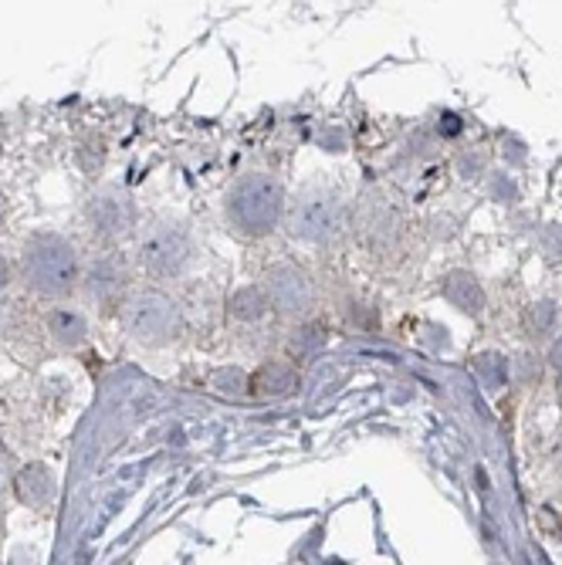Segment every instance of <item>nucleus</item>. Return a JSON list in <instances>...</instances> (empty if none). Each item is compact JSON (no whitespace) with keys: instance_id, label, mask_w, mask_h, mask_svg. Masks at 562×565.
Instances as JSON below:
<instances>
[{"instance_id":"2","label":"nucleus","mask_w":562,"mask_h":565,"mask_svg":"<svg viewBox=\"0 0 562 565\" xmlns=\"http://www.w3.org/2000/svg\"><path fill=\"white\" fill-rule=\"evenodd\" d=\"M282 196L285 193L272 177H251L231 193L227 217L241 234L262 237L275 231V224L282 221Z\"/></svg>"},{"instance_id":"10","label":"nucleus","mask_w":562,"mask_h":565,"mask_svg":"<svg viewBox=\"0 0 562 565\" xmlns=\"http://www.w3.org/2000/svg\"><path fill=\"white\" fill-rule=\"evenodd\" d=\"M51 332H55L65 345H75L85 335V322L78 316H72V312H55V316H51Z\"/></svg>"},{"instance_id":"4","label":"nucleus","mask_w":562,"mask_h":565,"mask_svg":"<svg viewBox=\"0 0 562 565\" xmlns=\"http://www.w3.org/2000/svg\"><path fill=\"white\" fill-rule=\"evenodd\" d=\"M288 231L298 241H329L342 231V207L332 193H301L288 207Z\"/></svg>"},{"instance_id":"3","label":"nucleus","mask_w":562,"mask_h":565,"mask_svg":"<svg viewBox=\"0 0 562 565\" xmlns=\"http://www.w3.org/2000/svg\"><path fill=\"white\" fill-rule=\"evenodd\" d=\"M123 322L132 332V339H139L146 345L170 342L177 335V326H180L173 301L167 295H157V291H142V295L129 298L123 308Z\"/></svg>"},{"instance_id":"8","label":"nucleus","mask_w":562,"mask_h":565,"mask_svg":"<svg viewBox=\"0 0 562 565\" xmlns=\"http://www.w3.org/2000/svg\"><path fill=\"white\" fill-rule=\"evenodd\" d=\"M251 386H254V393L278 396V393H291V390L298 386V376H295L288 366H282V363H272V366H265L258 376L251 380Z\"/></svg>"},{"instance_id":"13","label":"nucleus","mask_w":562,"mask_h":565,"mask_svg":"<svg viewBox=\"0 0 562 565\" xmlns=\"http://www.w3.org/2000/svg\"><path fill=\"white\" fill-rule=\"evenodd\" d=\"M8 285V265H4V258H0V288Z\"/></svg>"},{"instance_id":"7","label":"nucleus","mask_w":562,"mask_h":565,"mask_svg":"<svg viewBox=\"0 0 562 565\" xmlns=\"http://www.w3.org/2000/svg\"><path fill=\"white\" fill-rule=\"evenodd\" d=\"M268 288H272L275 305L285 308V312H298V308L309 305V281H305V278H301L298 271H291V268L275 271L272 281H268Z\"/></svg>"},{"instance_id":"12","label":"nucleus","mask_w":562,"mask_h":565,"mask_svg":"<svg viewBox=\"0 0 562 565\" xmlns=\"http://www.w3.org/2000/svg\"><path fill=\"white\" fill-rule=\"evenodd\" d=\"M552 366L555 370H562V339L555 342V349H552Z\"/></svg>"},{"instance_id":"1","label":"nucleus","mask_w":562,"mask_h":565,"mask_svg":"<svg viewBox=\"0 0 562 565\" xmlns=\"http://www.w3.org/2000/svg\"><path fill=\"white\" fill-rule=\"evenodd\" d=\"M24 278L38 295H68L78 281V258L65 237L38 234L24 250Z\"/></svg>"},{"instance_id":"11","label":"nucleus","mask_w":562,"mask_h":565,"mask_svg":"<svg viewBox=\"0 0 562 565\" xmlns=\"http://www.w3.org/2000/svg\"><path fill=\"white\" fill-rule=\"evenodd\" d=\"M234 316H241V319H258V316H265V295H258V291H241L234 298Z\"/></svg>"},{"instance_id":"5","label":"nucleus","mask_w":562,"mask_h":565,"mask_svg":"<svg viewBox=\"0 0 562 565\" xmlns=\"http://www.w3.org/2000/svg\"><path fill=\"white\" fill-rule=\"evenodd\" d=\"M190 258V241L180 227L173 224H157L139 244V265L152 278H170L177 275Z\"/></svg>"},{"instance_id":"9","label":"nucleus","mask_w":562,"mask_h":565,"mask_svg":"<svg viewBox=\"0 0 562 565\" xmlns=\"http://www.w3.org/2000/svg\"><path fill=\"white\" fill-rule=\"evenodd\" d=\"M447 295L462 308H468V312H478V308H481V295H478V288H475V281L468 275H454L450 285H447Z\"/></svg>"},{"instance_id":"6","label":"nucleus","mask_w":562,"mask_h":565,"mask_svg":"<svg viewBox=\"0 0 562 565\" xmlns=\"http://www.w3.org/2000/svg\"><path fill=\"white\" fill-rule=\"evenodd\" d=\"M88 221L98 234L106 237H119V234H129L132 224H136V211H132V200L123 196V193H98L92 203H88Z\"/></svg>"}]
</instances>
